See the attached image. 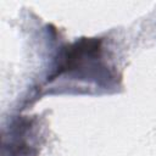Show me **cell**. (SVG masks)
Here are the masks:
<instances>
[{"mask_svg": "<svg viewBox=\"0 0 156 156\" xmlns=\"http://www.w3.org/2000/svg\"><path fill=\"white\" fill-rule=\"evenodd\" d=\"M63 74H71L76 79L90 80L95 78L96 83L104 88L112 84L115 76L102 61V40L82 38L63 48L48 82L50 83Z\"/></svg>", "mask_w": 156, "mask_h": 156, "instance_id": "6da1fadb", "label": "cell"}, {"mask_svg": "<svg viewBox=\"0 0 156 156\" xmlns=\"http://www.w3.org/2000/svg\"><path fill=\"white\" fill-rule=\"evenodd\" d=\"M34 122L26 117L11 122L4 132V156H37Z\"/></svg>", "mask_w": 156, "mask_h": 156, "instance_id": "7a4b0ae2", "label": "cell"}]
</instances>
